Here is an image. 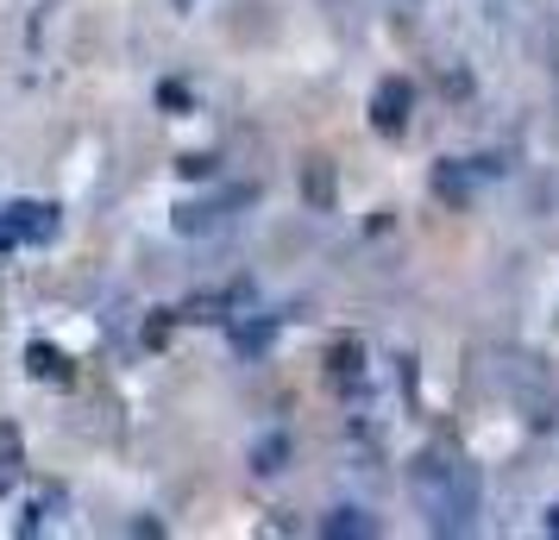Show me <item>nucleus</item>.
<instances>
[{"mask_svg": "<svg viewBox=\"0 0 559 540\" xmlns=\"http://www.w3.org/2000/svg\"><path fill=\"white\" fill-rule=\"evenodd\" d=\"M408 484H415V503L428 515L440 535H459V528H472V515H478V471L459 459V453H421L415 471H408Z\"/></svg>", "mask_w": 559, "mask_h": 540, "instance_id": "1", "label": "nucleus"}, {"mask_svg": "<svg viewBox=\"0 0 559 540\" xmlns=\"http://www.w3.org/2000/svg\"><path fill=\"white\" fill-rule=\"evenodd\" d=\"M408 107H415V88L408 82H378V95H371V132H383V139H396V132L408 127Z\"/></svg>", "mask_w": 559, "mask_h": 540, "instance_id": "2", "label": "nucleus"}, {"mask_svg": "<svg viewBox=\"0 0 559 540\" xmlns=\"http://www.w3.org/2000/svg\"><path fill=\"white\" fill-rule=\"evenodd\" d=\"M0 220H7V232H13V245H32V239H51L57 232V207L13 202V207H0Z\"/></svg>", "mask_w": 559, "mask_h": 540, "instance_id": "3", "label": "nucleus"}, {"mask_svg": "<svg viewBox=\"0 0 559 540\" xmlns=\"http://www.w3.org/2000/svg\"><path fill=\"white\" fill-rule=\"evenodd\" d=\"M26 371L32 377H45V384H70V359H63L57 346H45V339H32L26 346Z\"/></svg>", "mask_w": 559, "mask_h": 540, "instance_id": "4", "label": "nucleus"}, {"mask_svg": "<svg viewBox=\"0 0 559 540\" xmlns=\"http://www.w3.org/2000/svg\"><path fill=\"white\" fill-rule=\"evenodd\" d=\"M433 189H440V195H453V202H465V195H472V177H465L459 164H440V170H433Z\"/></svg>", "mask_w": 559, "mask_h": 540, "instance_id": "5", "label": "nucleus"}, {"mask_svg": "<svg viewBox=\"0 0 559 540\" xmlns=\"http://www.w3.org/2000/svg\"><path fill=\"white\" fill-rule=\"evenodd\" d=\"M20 478V434L13 428H0V490Z\"/></svg>", "mask_w": 559, "mask_h": 540, "instance_id": "6", "label": "nucleus"}, {"mask_svg": "<svg viewBox=\"0 0 559 540\" xmlns=\"http://www.w3.org/2000/svg\"><path fill=\"white\" fill-rule=\"evenodd\" d=\"M233 346H239V352H264V346H271V321H258V327H239V334H233Z\"/></svg>", "mask_w": 559, "mask_h": 540, "instance_id": "7", "label": "nucleus"}, {"mask_svg": "<svg viewBox=\"0 0 559 540\" xmlns=\"http://www.w3.org/2000/svg\"><path fill=\"white\" fill-rule=\"evenodd\" d=\"M328 535H371V521H365L358 509H340V515L328 521Z\"/></svg>", "mask_w": 559, "mask_h": 540, "instance_id": "8", "label": "nucleus"}, {"mask_svg": "<svg viewBox=\"0 0 559 540\" xmlns=\"http://www.w3.org/2000/svg\"><path fill=\"white\" fill-rule=\"evenodd\" d=\"M333 371H340V377H358V346H353V339H346V346H333Z\"/></svg>", "mask_w": 559, "mask_h": 540, "instance_id": "9", "label": "nucleus"}, {"mask_svg": "<svg viewBox=\"0 0 559 540\" xmlns=\"http://www.w3.org/2000/svg\"><path fill=\"white\" fill-rule=\"evenodd\" d=\"M277 459H283V440H271V446L258 453V471H277Z\"/></svg>", "mask_w": 559, "mask_h": 540, "instance_id": "10", "label": "nucleus"}, {"mask_svg": "<svg viewBox=\"0 0 559 540\" xmlns=\"http://www.w3.org/2000/svg\"><path fill=\"white\" fill-rule=\"evenodd\" d=\"M177 7H189V0H177Z\"/></svg>", "mask_w": 559, "mask_h": 540, "instance_id": "11", "label": "nucleus"}]
</instances>
